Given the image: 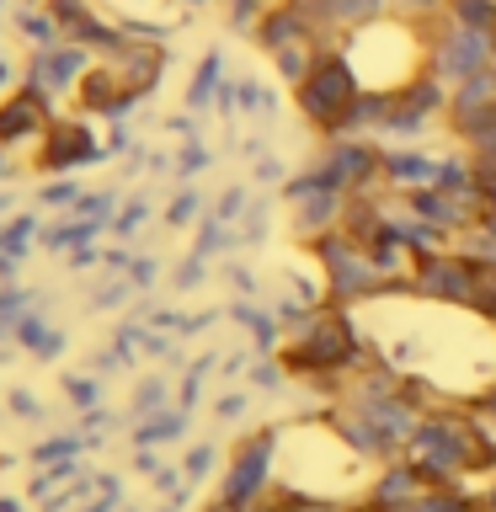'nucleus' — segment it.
Listing matches in <instances>:
<instances>
[{
	"instance_id": "obj_13",
	"label": "nucleus",
	"mask_w": 496,
	"mask_h": 512,
	"mask_svg": "<svg viewBox=\"0 0 496 512\" xmlns=\"http://www.w3.org/2000/svg\"><path fill=\"white\" fill-rule=\"evenodd\" d=\"M203 512H246V507H240V502H230V496H214V502H208Z\"/></svg>"
},
{
	"instance_id": "obj_12",
	"label": "nucleus",
	"mask_w": 496,
	"mask_h": 512,
	"mask_svg": "<svg viewBox=\"0 0 496 512\" xmlns=\"http://www.w3.org/2000/svg\"><path fill=\"white\" fill-rule=\"evenodd\" d=\"M470 310L486 326H496V262H475V304Z\"/></svg>"
},
{
	"instance_id": "obj_14",
	"label": "nucleus",
	"mask_w": 496,
	"mask_h": 512,
	"mask_svg": "<svg viewBox=\"0 0 496 512\" xmlns=\"http://www.w3.org/2000/svg\"><path fill=\"white\" fill-rule=\"evenodd\" d=\"M182 6H198L203 11V6H214V0H182Z\"/></svg>"
},
{
	"instance_id": "obj_2",
	"label": "nucleus",
	"mask_w": 496,
	"mask_h": 512,
	"mask_svg": "<svg viewBox=\"0 0 496 512\" xmlns=\"http://www.w3.org/2000/svg\"><path fill=\"white\" fill-rule=\"evenodd\" d=\"M358 91L363 86H358V75L347 70V59L326 54L294 86V107H299V118L310 123L320 139H336V134H342V123H347V112H352V102H358Z\"/></svg>"
},
{
	"instance_id": "obj_6",
	"label": "nucleus",
	"mask_w": 496,
	"mask_h": 512,
	"mask_svg": "<svg viewBox=\"0 0 496 512\" xmlns=\"http://www.w3.org/2000/svg\"><path fill=\"white\" fill-rule=\"evenodd\" d=\"M486 128H496V64L470 75L464 86H454L448 91V107H443V134L454 139L459 150H470Z\"/></svg>"
},
{
	"instance_id": "obj_4",
	"label": "nucleus",
	"mask_w": 496,
	"mask_h": 512,
	"mask_svg": "<svg viewBox=\"0 0 496 512\" xmlns=\"http://www.w3.org/2000/svg\"><path fill=\"white\" fill-rule=\"evenodd\" d=\"M91 64H96V54L70 43V38L54 43V48H32L27 70H22V86L32 96H43L54 112H70V102H75V91H80V80H86Z\"/></svg>"
},
{
	"instance_id": "obj_7",
	"label": "nucleus",
	"mask_w": 496,
	"mask_h": 512,
	"mask_svg": "<svg viewBox=\"0 0 496 512\" xmlns=\"http://www.w3.org/2000/svg\"><path fill=\"white\" fill-rule=\"evenodd\" d=\"M102 155H107V144L91 128L86 112H59V118L48 123L43 144H38V171H80Z\"/></svg>"
},
{
	"instance_id": "obj_9",
	"label": "nucleus",
	"mask_w": 496,
	"mask_h": 512,
	"mask_svg": "<svg viewBox=\"0 0 496 512\" xmlns=\"http://www.w3.org/2000/svg\"><path fill=\"white\" fill-rule=\"evenodd\" d=\"M432 486V480L416 470L411 459H384L374 475H368V491H363V502L374 507V512H411L416 507V496H422Z\"/></svg>"
},
{
	"instance_id": "obj_3",
	"label": "nucleus",
	"mask_w": 496,
	"mask_h": 512,
	"mask_svg": "<svg viewBox=\"0 0 496 512\" xmlns=\"http://www.w3.org/2000/svg\"><path fill=\"white\" fill-rule=\"evenodd\" d=\"M411 299L422 304H448V310H470L475 304V256L459 251V246H438V251H422L411 267V283H406Z\"/></svg>"
},
{
	"instance_id": "obj_8",
	"label": "nucleus",
	"mask_w": 496,
	"mask_h": 512,
	"mask_svg": "<svg viewBox=\"0 0 496 512\" xmlns=\"http://www.w3.org/2000/svg\"><path fill=\"white\" fill-rule=\"evenodd\" d=\"M102 64L123 80L128 96H150L160 86V75H166V43H160V38H134V32H128V38L112 48Z\"/></svg>"
},
{
	"instance_id": "obj_5",
	"label": "nucleus",
	"mask_w": 496,
	"mask_h": 512,
	"mask_svg": "<svg viewBox=\"0 0 496 512\" xmlns=\"http://www.w3.org/2000/svg\"><path fill=\"white\" fill-rule=\"evenodd\" d=\"M272 480H278V427H262V432H246L230 454V475H224V491L230 502H240L251 512V502L262 496Z\"/></svg>"
},
{
	"instance_id": "obj_10",
	"label": "nucleus",
	"mask_w": 496,
	"mask_h": 512,
	"mask_svg": "<svg viewBox=\"0 0 496 512\" xmlns=\"http://www.w3.org/2000/svg\"><path fill=\"white\" fill-rule=\"evenodd\" d=\"M134 102H139V96H128L123 80L112 75L102 59L91 64L86 80H80V91H75V112H86V118H123Z\"/></svg>"
},
{
	"instance_id": "obj_11",
	"label": "nucleus",
	"mask_w": 496,
	"mask_h": 512,
	"mask_svg": "<svg viewBox=\"0 0 496 512\" xmlns=\"http://www.w3.org/2000/svg\"><path fill=\"white\" fill-rule=\"evenodd\" d=\"M224 91V75H219V54H208L198 70H192V86H187V107H208L214 96Z\"/></svg>"
},
{
	"instance_id": "obj_1",
	"label": "nucleus",
	"mask_w": 496,
	"mask_h": 512,
	"mask_svg": "<svg viewBox=\"0 0 496 512\" xmlns=\"http://www.w3.org/2000/svg\"><path fill=\"white\" fill-rule=\"evenodd\" d=\"M342 59L363 91H400L427 70V27L400 22V16H374L342 38Z\"/></svg>"
}]
</instances>
